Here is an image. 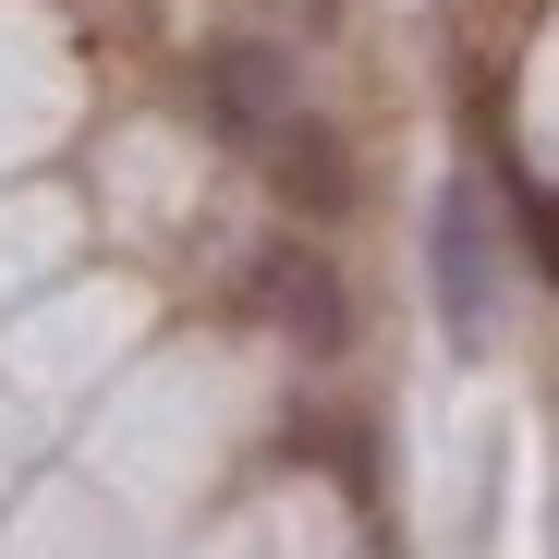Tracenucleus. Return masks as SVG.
Here are the masks:
<instances>
[{
	"label": "nucleus",
	"instance_id": "3",
	"mask_svg": "<svg viewBox=\"0 0 559 559\" xmlns=\"http://www.w3.org/2000/svg\"><path fill=\"white\" fill-rule=\"evenodd\" d=\"M267 305L305 329V353H341V293H329L317 255H280V267H267Z\"/></svg>",
	"mask_w": 559,
	"mask_h": 559
},
{
	"label": "nucleus",
	"instance_id": "2",
	"mask_svg": "<svg viewBox=\"0 0 559 559\" xmlns=\"http://www.w3.org/2000/svg\"><path fill=\"white\" fill-rule=\"evenodd\" d=\"M207 110H219L231 146H280V134H293V61L255 49V37L207 49Z\"/></svg>",
	"mask_w": 559,
	"mask_h": 559
},
{
	"label": "nucleus",
	"instance_id": "4",
	"mask_svg": "<svg viewBox=\"0 0 559 559\" xmlns=\"http://www.w3.org/2000/svg\"><path fill=\"white\" fill-rule=\"evenodd\" d=\"M267 170H280V195H305L317 219H329V207L353 195V182H341V146H329L317 122H293V134H280V146H267Z\"/></svg>",
	"mask_w": 559,
	"mask_h": 559
},
{
	"label": "nucleus",
	"instance_id": "1",
	"mask_svg": "<svg viewBox=\"0 0 559 559\" xmlns=\"http://www.w3.org/2000/svg\"><path fill=\"white\" fill-rule=\"evenodd\" d=\"M426 280H438V329L450 353H487V317H499V243H487V195L475 182H438V219H426Z\"/></svg>",
	"mask_w": 559,
	"mask_h": 559
}]
</instances>
